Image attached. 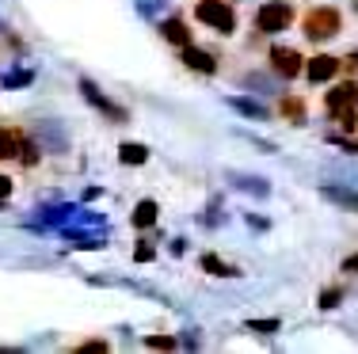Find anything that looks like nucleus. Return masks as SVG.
Listing matches in <instances>:
<instances>
[{
    "mask_svg": "<svg viewBox=\"0 0 358 354\" xmlns=\"http://www.w3.org/2000/svg\"><path fill=\"white\" fill-rule=\"evenodd\" d=\"M118 160H122V164H130V168H141L145 160H149V149L138 145V141H126V145L118 149Z\"/></svg>",
    "mask_w": 358,
    "mask_h": 354,
    "instance_id": "12",
    "label": "nucleus"
},
{
    "mask_svg": "<svg viewBox=\"0 0 358 354\" xmlns=\"http://www.w3.org/2000/svg\"><path fill=\"white\" fill-rule=\"evenodd\" d=\"M351 8H355V12H358V0H351Z\"/></svg>",
    "mask_w": 358,
    "mask_h": 354,
    "instance_id": "21",
    "label": "nucleus"
},
{
    "mask_svg": "<svg viewBox=\"0 0 358 354\" xmlns=\"http://www.w3.org/2000/svg\"><path fill=\"white\" fill-rule=\"evenodd\" d=\"M343 271H347V274H358V251H355V256H347V259H343Z\"/></svg>",
    "mask_w": 358,
    "mask_h": 354,
    "instance_id": "19",
    "label": "nucleus"
},
{
    "mask_svg": "<svg viewBox=\"0 0 358 354\" xmlns=\"http://www.w3.org/2000/svg\"><path fill=\"white\" fill-rule=\"evenodd\" d=\"M324 111L339 115V111H358V80H331V88L324 91Z\"/></svg>",
    "mask_w": 358,
    "mask_h": 354,
    "instance_id": "6",
    "label": "nucleus"
},
{
    "mask_svg": "<svg viewBox=\"0 0 358 354\" xmlns=\"http://www.w3.org/2000/svg\"><path fill=\"white\" fill-rule=\"evenodd\" d=\"M267 69L282 80H297L305 73V54L297 46H271L267 50Z\"/></svg>",
    "mask_w": 358,
    "mask_h": 354,
    "instance_id": "4",
    "label": "nucleus"
},
{
    "mask_svg": "<svg viewBox=\"0 0 358 354\" xmlns=\"http://www.w3.org/2000/svg\"><path fill=\"white\" fill-rule=\"evenodd\" d=\"M12 191H15L12 175H4V172H0V198H8V195H12Z\"/></svg>",
    "mask_w": 358,
    "mask_h": 354,
    "instance_id": "18",
    "label": "nucleus"
},
{
    "mask_svg": "<svg viewBox=\"0 0 358 354\" xmlns=\"http://www.w3.org/2000/svg\"><path fill=\"white\" fill-rule=\"evenodd\" d=\"M15 160H20L23 168H38L42 153H38V145H35V141H27V138H23V145H20V156H15Z\"/></svg>",
    "mask_w": 358,
    "mask_h": 354,
    "instance_id": "14",
    "label": "nucleus"
},
{
    "mask_svg": "<svg viewBox=\"0 0 358 354\" xmlns=\"http://www.w3.org/2000/svg\"><path fill=\"white\" fill-rule=\"evenodd\" d=\"M152 251H157V248H152V240H141V244H138V251H134V259H138V263H149Z\"/></svg>",
    "mask_w": 358,
    "mask_h": 354,
    "instance_id": "16",
    "label": "nucleus"
},
{
    "mask_svg": "<svg viewBox=\"0 0 358 354\" xmlns=\"http://www.w3.org/2000/svg\"><path fill=\"white\" fill-rule=\"evenodd\" d=\"M20 145H23V133L15 126L0 122V160H15L20 156Z\"/></svg>",
    "mask_w": 358,
    "mask_h": 354,
    "instance_id": "11",
    "label": "nucleus"
},
{
    "mask_svg": "<svg viewBox=\"0 0 358 354\" xmlns=\"http://www.w3.org/2000/svg\"><path fill=\"white\" fill-rule=\"evenodd\" d=\"M202 271H206V274H221V278H233V274H241V271H236V267L221 263L217 256H202Z\"/></svg>",
    "mask_w": 358,
    "mask_h": 354,
    "instance_id": "13",
    "label": "nucleus"
},
{
    "mask_svg": "<svg viewBox=\"0 0 358 354\" xmlns=\"http://www.w3.org/2000/svg\"><path fill=\"white\" fill-rule=\"evenodd\" d=\"M343 69H358V50H351V54H347V61H343Z\"/></svg>",
    "mask_w": 358,
    "mask_h": 354,
    "instance_id": "20",
    "label": "nucleus"
},
{
    "mask_svg": "<svg viewBox=\"0 0 358 354\" xmlns=\"http://www.w3.org/2000/svg\"><path fill=\"white\" fill-rule=\"evenodd\" d=\"M294 20H297V8L294 4H286V0H267V4H259L255 8V31L259 35H282L286 27H294Z\"/></svg>",
    "mask_w": 358,
    "mask_h": 354,
    "instance_id": "3",
    "label": "nucleus"
},
{
    "mask_svg": "<svg viewBox=\"0 0 358 354\" xmlns=\"http://www.w3.org/2000/svg\"><path fill=\"white\" fill-rule=\"evenodd\" d=\"M130 225H134L138 233L152 229V225H157V202H152V198H141L138 206H134V214H130Z\"/></svg>",
    "mask_w": 358,
    "mask_h": 354,
    "instance_id": "10",
    "label": "nucleus"
},
{
    "mask_svg": "<svg viewBox=\"0 0 358 354\" xmlns=\"http://www.w3.org/2000/svg\"><path fill=\"white\" fill-rule=\"evenodd\" d=\"M343 73V57H336V54H313V57H305V80L309 84H331Z\"/></svg>",
    "mask_w": 358,
    "mask_h": 354,
    "instance_id": "5",
    "label": "nucleus"
},
{
    "mask_svg": "<svg viewBox=\"0 0 358 354\" xmlns=\"http://www.w3.org/2000/svg\"><path fill=\"white\" fill-rule=\"evenodd\" d=\"M339 31H343V12L336 4H313L301 12V35L309 42H317V46L331 42Z\"/></svg>",
    "mask_w": 358,
    "mask_h": 354,
    "instance_id": "1",
    "label": "nucleus"
},
{
    "mask_svg": "<svg viewBox=\"0 0 358 354\" xmlns=\"http://www.w3.org/2000/svg\"><path fill=\"white\" fill-rule=\"evenodd\" d=\"M176 54H179V61H183L187 69L202 73V77H214V73L221 69L217 54H210V50H199V46H194V42H187V46H179Z\"/></svg>",
    "mask_w": 358,
    "mask_h": 354,
    "instance_id": "7",
    "label": "nucleus"
},
{
    "mask_svg": "<svg viewBox=\"0 0 358 354\" xmlns=\"http://www.w3.org/2000/svg\"><path fill=\"white\" fill-rule=\"evenodd\" d=\"M278 118H286V122H305V115H309V103H305V96H278L275 103Z\"/></svg>",
    "mask_w": 358,
    "mask_h": 354,
    "instance_id": "9",
    "label": "nucleus"
},
{
    "mask_svg": "<svg viewBox=\"0 0 358 354\" xmlns=\"http://www.w3.org/2000/svg\"><path fill=\"white\" fill-rule=\"evenodd\" d=\"M252 332H259V335L278 332V320H252Z\"/></svg>",
    "mask_w": 358,
    "mask_h": 354,
    "instance_id": "17",
    "label": "nucleus"
},
{
    "mask_svg": "<svg viewBox=\"0 0 358 354\" xmlns=\"http://www.w3.org/2000/svg\"><path fill=\"white\" fill-rule=\"evenodd\" d=\"M194 20L202 27L217 31L221 38L236 35V8L233 0H194Z\"/></svg>",
    "mask_w": 358,
    "mask_h": 354,
    "instance_id": "2",
    "label": "nucleus"
},
{
    "mask_svg": "<svg viewBox=\"0 0 358 354\" xmlns=\"http://www.w3.org/2000/svg\"><path fill=\"white\" fill-rule=\"evenodd\" d=\"M160 38L164 42H172V46H187V42H194V31H191V23L183 20V15H168L164 23H160Z\"/></svg>",
    "mask_w": 358,
    "mask_h": 354,
    "instance_id": "8",
    "label": "nucleus"
},
{
    "mask_svg": "<svg viewBox=\"0 0 358 354\" xmlns=\"http://www.w3.org/2000/svg\"><path fill=\"white\" fill-rule=\"evenodd\" d=\"M339 297H343V290H324L320 293V309H336Z\"/></svg>",
    "mask_w": 358,
    "mask_h": 354,
    "instance_id": "15",
    "label": "nucleus"
}]
</instances>
